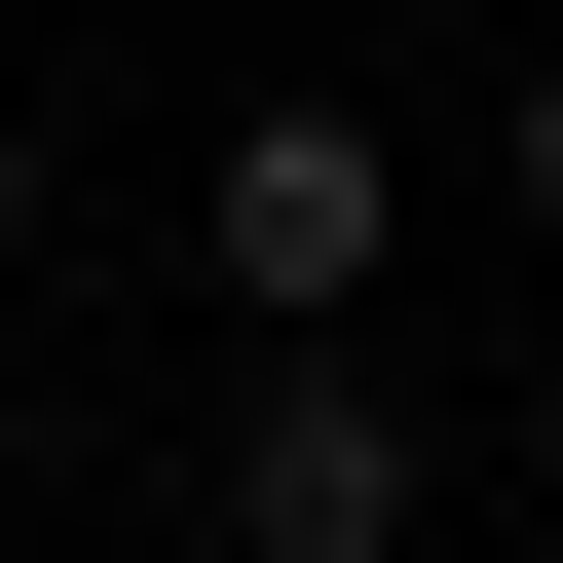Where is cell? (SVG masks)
Wrapping results in <instances>:
<instances>
[{"label": "cell", "instance_id": "6da1fadb", "mask_svg": "<svg viewBox=\"0 0 563 563\" xmlns=\"http://www.w3.org/2000/svg\"><path fill=\"white\" fill-rule=\"evenodd\" d=\"M188 263H225L263 339H376V113H339V76H263V113L188 151Z\"/></svg>", "mask_w": 563, "mask_h": 563}, {"label": "cell", "instance_id": "7a4b0ae2", "mask_svg": "<svg viewBox=\"0 0 563 563\" xmlns=\"http://www.w3.org/2000/svg\"><path fill=\"white\" fill-rule=\"evenodd\" d=\"M413 488H451V451H413L376 339H263V413H225V563H413Z\"/></svg>", "mask_w": 563, "mask_h": 563}, {"label": "cell", "instance_id": "3957f363", "mask_svg": "<svg viewBox=\"0 0 563 563\" xmlns=\"http://www.w3.org/2000/svg\"><path fill=\"white\" fill-rule=\"evenodd\" d=\"M488 151H526V225H563V38H526V113H488Z\"/></svg>", "mask_w": 563, "mask_h": 563}, {"label": "cell", "instance_id": "277c9868", "mask_svg": "<svg viewBox=\"0 0 563 563\" xmlns=\"http://www.w3.org/2000/svg\"><path fill=\"white\" fill-rule=\"evenodd\" d=\"M0 301H38V113H0Z\"/></svg>", "mask_w": 563, "mask_h": 563}]
</instances>
